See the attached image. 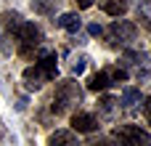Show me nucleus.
Wrapping results in <instances>:
<instances>
[{
	"label": "nucleus",
	"mask_w": 151,
	"mask_h": 146,
	"mask_svg": "<svg viewBox=\"0 0 151 146\" xmlns=\"http://www.w3.org/2000/svg\"><path fill=\"white\" fill-rule=\"evenodd\" d=\"M72 130H77V133H93V130H98V120L93 114H88V112H77L72 117Z\"/></svg>",
	"instance_id": "obj_6"
},
{
	"label": "nucleus",
	"mask_w": 151,
	"mask_h": 146,
	"mask_svg": "<svg viewBox=\"0 0 151 146\" xmlns=\"http://www.w3.org/2000/svg\"><path fill=\"white\" fill-rule=\"evenodd\" d=\"M109 85H114V77H111V69H104V72L93 74V77H90V82H88V88H90L93 93H98V90H106Z\"/></svg>",
	"instance_id": "obj_8"
},
{
	"label": "nucleus",
	"mask_w": 151,
	"mask_h": 146,
	"mask_svg": "<svg viewBox=\"0 0 151 146\" xmlns=\"http://www.w3.org/2000/svg\"><path fill=\"white\" fill-rule=\"evenodd\" d=\"M21 24H24V21H21V16H19L16 11H8V13L3 16V32H5V35H13V37H16V32H19Z\"/></svg>",
	"instance_id": "obj_9"
},
{
	"label": "nucleus",
	"mask_w": 151,
	"mask_h": 146,
	"mask_svg": "<svg viewBox=\"0 0 151 146\" xmlns=\"http://www.w3.org/2000/svg\"><path fill=\"white\" fill-rule=\"evenodd\" d=\"M37 64L42 66V72L48 74V80H56V74H58V59H56L53 51H42L40 59H37Z\"/></svg>",
	"instance_id": "obj_7"
},
{
	"label": "nucleus",
	"mask_w": 151,
	"mask_h": 146,
	"mask_svg": "<svg viewBox=\"0 0 151 146\" xmlns=\"http://www.w3.org/2000/svg\"><path fill=\"white\" fill-rule=\"evenodd\" d=\"M143 101V96H141V90H135V88H127V90H122V106L125 109H133V106H138Z\"/></svg>",
	"instance_id": "obj_12"
},
{
	"label": "nucleus",
	"mask_w": 151,
	"mask_h": 146,
	"mask_svg": "<svg viewBox=\"0 0 151 146\" xmlns=\"http://www.w3.org/2000/svg\"><path fill=\"white\" fill-rule=\"evenodd\" d=\"M32 8L42 16H50L56 11V0H32Z\"/></svg>",
	"instance_id": "obj_13"
},
{
	"label": "nucleus",
	"mask_w": 151,
	"mask_h": 146,
	"mask_svg": "<svg viewBox=\"0 0 151 146\" xmlns=\"http://www.w3.org/2000/svg\"><path fill=\"white\" fill-rule=\"evenodd\" d=\"M21 77H24V85H27V90H40V88H42V82H48V74L42 72V66H40V64H35V66H27Z\"/></svg>",
	"instance_id": "obj_5"
},
{
	"label": "nucleus",
	"mask_w": 151,
	"mask_h": 146,
	"mask_svg": "<svg viewBox=\"0 0 151 146\" xmlns=\"http://www.w3.org/2000/svg\"><path fill=\"white\" fill-rule=\"evenodd\" d=\"M98 106H101V112H104V114H111V112H114V106H117V98L104 96V98L98 101Z\"/></svg>",
	"instance_id": "obj_15"
},
{
	"label": "nucleus",
	"mask_w": 151,
	"mask_h": 146,
	"mask_svg": "<svg viewBox=\"0 0 151 146\" xmlns=\"http://www.w3.org/2000/svg\"><path fill=\"white\" fill-rule=\"evenodd\" d=\"M40 29L32 24V21H24L21 27H19V32H16V40H19V53L24 56V59H32V53H35V48L40 45Z\"/></svg>",
	"instance_id": "obj_2"
},
{
	"label": "nucleus",
	"mask_w": 151,
	"mask_h": 146,
	"mask_svg": "<svg viewBox=\"0 0 151 146\" xmlns=\"http://www.w3.org/2000/svg\"><path fill=\"white\" fill-rule=\"evenodd\" d=\"M143 112H146V122L151 125V98L146 101V106H143Z\"/></svg>",
	"instance_id": "obj_18"
},
{
	"label": "nucleus",
	"mask_w": 151,
	"mask_h": 146,
	"mask_svg": "<svg viewBox=\"0 0 151 146\" xmlns=\"http://www.w3.org/2000/svg\"><path fill=\"white\" fill-rule=\"evenodd\" d=\"M88 32H90V35L96 37V35H101L104 29H101V24H90V27H88Z\"/></svg>",
	"instance_id": "obj_17"
},
{
	"label": "nucleus",
	"mask_w": 151,
	"mask_h": 146,
	"mask_svg": "<svg viewBox=\"0 0 151 146\" xmlns=\"http://www.w3.org/2000/svg\"><path fill=\"white\" fill-rule=\"evenodd\" d=\"M85 61H88V59H77V61L72 64V72H74V74H82V69H85Z\"/></svg>",
	"instance_id": "obj_16"
},
{
	"label": "nucleus",
	"mask_w": 151,
	"mask_h": 146,
	"mask_svg": "<svg viewBox=\"0 0 151 146\" xmlns=\"http://www.w3.org/2000/svg\"><path fill=\"white\" fill-rule=\"evenodd\" d=\"M80 101H82L80 85H77L74 80H61L58 88H56V96H53L50 109H53V114H66V112H69L74 104H80Z\"/></svg>",
	"instance_id": "obj_1"
},
{
	"label": "nucleus",
	"mask_w": 151,
	"mask_h": 146,
	"mask_svg": "<svg viewBox=\"0 0 151 146\" xmlns=\"http://www.w3.org/2000/svg\"><path fill=\"white\" fill-rule=\"evenodd\" d=\"M77 141V130L74 133H66V130H58L50 136V144H74Z\"/></svg>",
	"instance_id": "obj_14"
},
{
	"label": "nucleus",
	"mask_w": 151,
	"mask_h": 146,
	"mask_svg": "<svg viewBox=\"0 0 151 146\" xmlns=\"http://www.w3.org/2000/svg\"><path fill=\"white\" fill-rule=\"evenodd\" d=\"M77 3V8H90L93 5V0H74Z\"/></svg>",
	"instance_id": "obj_19"
},
{
	"label": "nucleus",
	"mask_w": 151,
	"mask_h": 146,
	"mask_svg": "<svg viewBox=\"0 0 151 146\" xmlns=\"http://www.w3.org/2000/svg\"><path fill=\"white\" fill-rule=\"evenodd\" d=\"M114 136H117L119 141H125V144H135V146H151V136L146 133V130L135 128V125H122V128H117V130H114Z\"/></svg>",
	"instance_id": "obj_3"
},
{
	"label": "nucleus",
	"mask_w": 151,
	"mask_h": 146,
	"mask_svg": "<svg viewBox=\"0 0 151 146\" xmlns=\"http://www.w3.org/2000/svg\"><path fill=\"white\" fill-rule=\"evenodd\" d=\"M109 37L117 40V43H133V40H135V24L119 19V21H114V24L109 27Z\"/></svg>",
	"instance_id": "obj_4"
},
{
	"label": "nucleus",
	"mask_w": 151,
	"mask_h": 146,
	"mask_svg": "<svg viewBox=\"0 0 151 146\" xmlns=\"http://www.w3.org/2000/svg\"><path fill=\"white\" fill-rule=\"evenodd\" d=\"M130 8V0H104V11L109 16H125Z\"/></svg>",
	"instance_id": "obj_11"
},
{
	"label": "nucleus",
	"mask_w": 151,
	"mask_h": 146,
	"mask_svg": "<svg viewBox=\"0 0 151 146\" xmlns=\"http://www.w3.org/2000/svg\"><path fill=\"white\" fill-rule=\"evenodd\" d=\"M56 24L74 35V32H80V24H82V21H80V16H77V13H61V16L56 19Z\"/></svg>",
	"instance_id": "obj_10"
}]
</instances>
